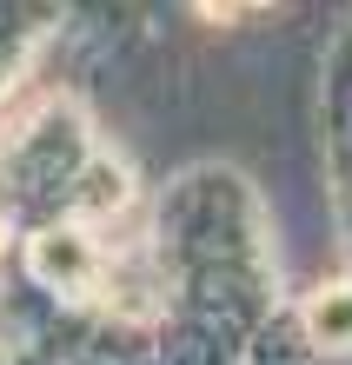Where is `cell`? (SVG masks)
Instances as JSON below:
<instances>
[{
  "label": "cell",
  "mask_w": 352,
  "mask_h": 365,
  "mask_svg": "<svg viewBox=\"0 0 352 365\" xmlns=\"http://www.w3.org/2000/svg\"><path fill=\"white\" fill-rule=\"evenodd\" d=\"M306 319H313V332L326 339V346L352 339V292H326V299H319V306L306 312Z\"/></svg>",
  "instance_id": "1"
}]
</instances>
